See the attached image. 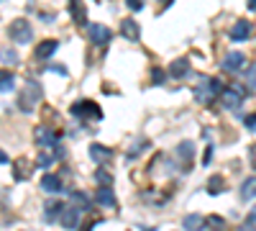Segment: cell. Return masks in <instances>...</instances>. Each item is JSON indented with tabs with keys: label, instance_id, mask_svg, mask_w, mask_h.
Segmentation results:
<instances>
[{
	"label": "cell",
	"instance_id": "cell-41",
	"mask_svg": "<svg viewBox=\"0 0 256 231\" xmlns=\"http://www.w3.org/2000/svg\"><path fill=\"white\" fill-rule=\"evenodd\" d=\"M251 221L256 223V205H254V211H251Z\"/></svg>",
	"mask_w": 256,
	"mask_h": 231
},
{
	"label": "cell",
	"instance_id": "cell-22",
	"mask_svg": "<svg viewBox=\"0 0 256 231\" xmlns=\"http://www.w3.org/2000/svg\"><path fill=\"white\" fill-rule=\"evenodd\" d=\"M256 198V177H246L241 185V200H254Z\"/></svg>",
	"mask_w": 256,
	"mask_h": 231
},
{
	"label": "cell",
	"instance_id": "cell-32",
	"mask_svg": "<svg viewBox=\"0 0 256 231\" xmlns=\"http://www.w3.org/2000/svg\"><path fill=\"white\" fill-rule=\"evenodd\" d=\"M98 221H100V218H98V216H90V218H88V221H84V226H82V228H80V231H92V226H95V223H98Z\"/></svg>",
	"mask_w": 256,
	"mask_h": 231
},
{
	"label": "cell",
	"instance_id": "cell-2",
	"mask_svg": "<svg viewBox=\"0 0 256 231\" xmlns=\"http://www.w3.org/2000/svg\"><path fill=\"white\" fill-rule=\"evenodd\" d=\"M8 36L16 41V44H28L31 36H34L31 24H28L26 18H16V21H10V26H8Z\"/></svg>",
	"mask_w": 256,
	"mask_h": 231
},
{
	"label": "cell",
	"instance_id": "cell-3",
	"mask_svg": "<svg viewBox=\"0 0 256 231\" xmlns=\"http://www.w3.org/2000/svg\"><path fill=\"white\" fill-rule=\"evenodd\" d=\"M72 116L74 118H88V121H100L102 111H100L98 103H92V100H77L72 106Z\"/></svg>",
	"mask_w": 256,
	"mask_h": 231
},
{
	"label": "cell",
	"instance_id": "cell-1",
	"mask_svg": "<svg viewBox=\"0 0 256 231\" xmlns=\"http://www.w3.org/2000/svg\"><path fill=\"white\" fill-rule=\"evenodd\" d=\"M38 100H41V85H38L36 80H28L26 88L20 90V95H18V108L24 111V113H31L36 108Z\"/></svg>",
	"mask_w": 256,
	"mask_h": 231
},
{
	"label": "cell",
	"instance_id": "cell-13",
	"mask_svg": "<svg viewBox=\"0 0 256 231\" xmlns=\"http://www.w3.org/2000/svg\"><path fill=\"white\" fill-rule=\"evenodd\" d=\"M56 41L54 39H44V41H38V44H36V49H34V57L36 59H49L54 52H56Z\"/></svg>",
	"mask_w": 256,
	"mask_h": 231
},
{
	"label": "cell",
	"instance_id": "cell-5",
	"mask_svg": "<svg viewBox=\"0 0 256 231\" xmlns=\"http://www.w3.org/2000/svg\"><path fill=\"white\" fill-rule=\"evenodd\" d=\"M31 175H34V162H31V157H16V159H13V177H16L18 182H24V180H31Z\"/></svg>",
	"mask_w": 256,
	"mask_h": 231
},
{
	"label": "cell",
	"instance_id": "cell-19",
	"mask_svg": "<svg viewBox=\"0 0 256 231\" xmlns=\"http://www.w3.org/2000/svg\"><path fill=\"white\" fill-rule=\"evenodd\" d=\"M62 216V203L54 198V200H46V205H44V221L46 223H52V221H56Z\"/></svg>",
	"mask_w": 256,
	"mask_h": 231
},
{
	"label": "cell",
	"instance_id": "cell-31",
	"mask_svg": "<svg viewBox=\"0 0 256 231\" xmlns=\"http://www.w3.org/2000/svg\"><path fill=\"white\" fill-rule=\"evenodd\" d=\"M54 159H56V157H52V154H41V157H38V167H52Z\"/></svg>",
	"mask_w": 256,
	"mask_h": 231
},
{
	"label": "cell",
	"instance_id": "cell-27",
	"mask_svg": "<svg viewBox=\"0 0 256 231\" xmlns=\"http://www.w3.org/2000/svg\"><path fill=\"white\" fill-rule=\"evenodd\" d=\"M95 180H98L100 185H110V182H113V175H110L108 170H102V167H100V170L95 172Z\"/></svg>",
	"mask_w": 256,
	"mask_h": 231
},
{
	"label": "cell",
	"instance_id": "cell-8",
	"mask_svg": "<svg viewBox=\"0 0 256 231\" xmlns=\"http://www.w3.org/2000/svg\"><path fill=\"white\" fill-rule=\"evenodd\" d=\"M70 16L77 26H84L88 24V8H84L82 0H70Z\"/></svg>",
	"mask_w": 256,
	"mask_h": 231
},
{
	"label": "cell",
	"instance_id": "cell-16",
	"mask_svg": "<svg viewBox=\"0 0 256 231\" xmlns=\"http://www.w3.org/2000/svg\"><path fill=\"white\" fill-rule=\"evenodd\" d=\"M248 36H251V24L246 18H238L236 26H233V31H230V39L233 41H246Z\"/></svg>",
	"mask_w": 256,
	"mask_h": 231
},
{
	"label": "cell",
	"instance_id": "cell-28",
	"mask_svg": "<svg viewBox=\"0 0 256 231\" xmlns=\"http://www.w3.org/2000/svg\"><path fill=\"white\" fill-rule=\"evenodd\" d=\"M164 80H166V72L159 70V67H154L152 70V82H154V85H164Z\"/></svg>",
	"mask_w": 256,
	"mask_h": 231
},
{
	"label": "cell",
	"instance_id": "cell-6",
	"mask_svg": "<svg viewBox=\"0 0 256 231\" xmlns=\"http://www.w3.org/2000/svg\"><path fill=\"white\" fill-rule=\"evenodd\" d=\"M110 39H113V31L108 26H100V24H92L90 26V41H92V44L102 47V44H108Z\"/></svg>",
	"mask_w": 256,
	"mask_h": 231
},
{
	"label": "cell",
	"instance_id": "cell-12",
	"mask_svg": "<svg viewBox=\"0 0 256 231\" xmlns=\"http://www.w3.org/2000/svg\"><path fill=\"white\" fill-rule=\"evenodd\" d=\"M177 154H180V162H182V170H190L192 157H195V144H192V141H182L177 146Z\"/></svg>",
	"mask_w": 256,
	"mask_h": 231
},
{
	"label": "cell",
	"instance_id": "cell-29",
	"mask_svg": "<svg viewBox=\"0 0 256 231\" xmlns=\"http://www.w3.org/2000/svg\"><path fill=\"white\" fill-rule=\"evenodd\" d=\"M246 82H248V88H251V90L256 88V65H251V67H248V75H246Z\"/></svg>",
	"mask_w": 256,
	"mask_h": 231
},
{
	"label": "cell",
	"instance_id": "cell-26",
	"mask_svg": "<svg viewBox=\"0 0 256 231\" xmlns=\"http://www.w3.org/2000/svg\"><path fill=\"white\" fill-rule=\"evenodd\" d=\"M0 59H3L6 65H10V67H16V65H18V54H16V52H10V49L0 52Z\"/></svg>",
	"mask_w": 256,
	"mask_h": 231
},
{
	"label": "cell",
	"instance_id": "cell-23",
	"mask_svg": "<svg viewBox=\"0 0 256 231\" xmlns=\"http://www.w3.org/2000/svg\"><path fill=\"white\" fill-rule=\"evenodd\" d=\"M223 190H226V180L218 177V175H216V177H210V182H208V193H210V195H218V193H223Z\"/></svg>",
	"mask_w": 256,
	"mask_h": 231
},
{
	"label": "cell",
	"instance_id": "cell-10",
	"mask_svg": "<svg viewBox=\"0 0 256 231\" xmlns=\"http://www.w3.org/2000/svg\"><path fill=\"white\" fill-rule=\"evenodd\" d=\"M244 65H246V54H244V52H230V54H226V59H223V67H226L228 72H238Z\"/></svg>",
	"mask_w": 256,
	"mask_h": 231
},
{
	"label": "cell",
	"instance_id": "cell-21",
	"mask_svg": "<svg viewBox=\"0 0 256 231\" xmlns=\"http://www.w3.org/2000/svg\"><path fill=\"white\" fill-rule=\"evenodd\" d=\"M205 218L202 216H198V213H190V216H184V221H182V226L187 228V231H202L205 228Z\"/></svg>",
	"mask_w": 256,
	"mask_h": 231
},
{
	"label": "cell",
	"instance_id": "cell-33",
	"mask_svg": "<svg viewBox=\"0 0 256 231\" xmlns=\"http://www.w3.org/2000/svg\"><path fill=\"white\" fill-rule=\"evenodd\" d=\"M126 6L131 8V11H141L144 8V0H126Z\"/></svg>",
	"mask_w": 256,
	"mask_h": 231
},
{
	"label": "cell",
	"instance_id": "cell-25",
	"mask_svg": "<svg viewBox=\"0 0 256 231\" xmlns=\"http://www.w3.org/2000/svg\"><path fill=\"white\" fill-rule=\"evenodd\" d=\"M72 203H74L77 208H90V200H88V195H84L82 190H74V193H72Z\"/></svg>",
	"mask_w": 256,
	"mask_h": 231
},
{
	"label": "cell",
	"instance_id": "cell-30",
	"mask_svg": "<svg viewBox=\"0 0 256 231\" xmlns=\"http://www.w3.org/2000/svg\"><path fill=\"white\" fill-rule=\"evenodd\" d=\"M208 223H210L212 228H220V231L226 228V221H223L220 216H210V218H208Z\"/></svg>",
	"mask_w": 256,
	"mask_h": 231
},
{
	"label": "cell",
	"instance_id": "cell-15",
	"mask_svg": "<svg viewBox=\"0 0 256 231\" xmlns=\"http://www.w3.org/2000/svg\"><path fill=\"white\" fill-rule=\"evenodd\" d=\"M90 157H92V162L105 164L113 157V149H110V146H102V144H90Z\"/></svg>",
	"mask_w": 256,
	"mask_h": 231
},
{
	"label": "cell",
	"instance_id": "cell-20",
	"mask_svg": "<svg viewBox=\"0 0 256 231\" xmlns=\"http://www.w3.org/2000/svg\"><path fill=\"white\" fill-rule=\"evenodd\" d=\"M41 187H44L46 193H56V190H62V177H59V175L46 172L44 177H41Z\"/></svg>",
	"mask_w": 256,
	"mask_h": 231
},
{
	"label": "cell",
	"instance_id": "cell-9",
	"mask_svg": "<svg viewBox=\"0 0 256 231\" xmlns=\"http://www.w3.org/2000/svg\"><path fill=\"white\" fill-rule=\"evenodd\" d=\"M95 203L102 208H113L116 205V195H113V187L110 185H100L98 193H95Z\"/></svg>",
	"mask_w": 256,
	"mask_h": 231
},
{
	"label": "cell",
	"instance_id": "cell-11",
	"mask_svg": "<svg viewBox=\"0 0 256 231\" xmlns=\"http://www.w3.org/2000/svg\"><path fill=\"white\" fill-rule=\"evenodd\" d=\"M169 75H172L174 80H182L190 75V59L187 57H177L172 65H169Z\"/></svg>",
	"mask_w": 256,
	"mask_h": 231
},
{
	"label": "cell",
	"instance_id": "cell-7",
	"mask_svg": "<svg viewBox=\"0 0 256 231\" xmlns=\"http://www.w3.org/2000/svg\"><path fill=\"white\" fill-rule=\"evenodd\" d=\"M241 100H244V95H241L236 88H226V90L220 93V103H223L228 111H236V108L241 106Z\"/></svg>",
	"mask_w": 256,
	"mask_h": 231
},
{
	"label": "cell",
	"instance_id": "cell-24",
	"mask_svg": "<svg viewBox=\"0 0 256 231\" xmlns=\"http://www.w3.org/2000/svg\"><path fill=\"white\" fill-rule=\"evenodd\" d=\"M8 90H13V75L0 70V93H8Z\"/></svg>",
	"mask_w": 256,
	"mask_h": 231
},
{
	"label": "cell",
	"instance_id": "cell-38",
	"mask_svg": "<svg viewBox=\"0 0 256 231\" xmlns=\"http://www.w3.org/2000/svg\"><path fill=\"white\" fill-rule=\"evenodd\" d=\"M52 70H54V72H59V75H67V67H62V65H54Z\"/></svg>",
	"mask_w": 256,
	"mask_h": 231
},
{
	"label": "cell",
	"instance_id": "cell-14",
	"mask_svg": "<svg viewBox=\"0 0 256 231\" xmlns=\"http://www.w3.org/2000/svg\"><path fill=\"white\" fill-rule=\"evenodd\" d=\"M59 223H62L64 228H77V226H80V211H77L74 205L64 208L62 216H59Z\"/></svg>",
	"mask_w": 256,
	"mask_h": 231
},
{
	"label": "cell",
	"instance_id": "cell-36",
	"mask_svg": "<svg viewBox=\"0 0 256 231\" xmlns=\"http://www.w3.org/2000/svg\"><path fill=\"white\" fill-rule=\"evenodd\" d=\"M210 159H212V146H208V149H205V157H202V164H210Z\"/></svg>",
	"mask_w": 256,
	"mask_h": 231
},
{
	"label": "cell",
	"instance_id": "cell-17",
	"mask_svg": "<svg viewBox=\"0 0 256 231\" xmlns=\"http://www.w3.org/2000/svg\"><path fill=\"white\" fill-rule=\"evenodd\" d=\"M120 31H123L126 39H131V41H138V36H141V26L136 24L134 18H123L120 21Z\"/></svg>",
	"mask_w": 256,
	"mask_h": 231
},
{
	"label": "cell",
	"instance_id": "cell-18",
	"mask_svg": "<svg viewBox=\"0 0 256 231\" xmlns=\"http://www.w3.org/2000/svg\"><path fill=\"white\" fill-rule=\"evenodd\" d=\"M36 144L38 146H54L56 144V136H54V131L52 129H46V126H36Z\"/></svg>",
	"mask_w": 256,
	"mask_h": 231
},
{
	"label": "cell",
	"instance_id": "cell-4",
	"mask_svg": "<svg viewBox=\"0 0 256 231\" xmlns=\"http://www.w3.org/2000/svg\"><path fill=\"white\" fill-rule=\"evenodd\" d=\"M223 90H226V88H223V82H220V80L202 77V80H200V88H198V93H195V95H198V100H200V103H208L212 95H220Z\"/></svg>",
	"mask_w": 256,
	"mask_h": 231
},
{
	"label": "cell",
	"instance_id": "cell-35",
	"mask_svg": "<svg viewBox=\"0 0 256 231\" xmlns=\"http://www.w3.org/2000/svg\"><path fill=\"white\" fill-rule=\"evenodd\" d=\"M236 231H256V223H254V221H246V223H241Z\"/></svg>",
	"mask_w": 256,
	"mask_h": 231
},
{
	"label": "cell",
	"instance_id": "cell-40",
	"mask_svg": "<svg viewBox=\"0 0 256 231\" xmlns=\"http://www.w3.org/2000/svg\"><path fill=\"white\" fill-rule=\"evenodd\" d=\"M248 11H256V0H248Z\"/></svg>",
	"mask_w": 256,
	"mask_h": 231
},
{
	"label": "cell",
	"instance_id": "cell-39",
	"mask_svg": "<svg viewBox=\"0 0 256 231\" xmlns=\"http://www.w3.org/2000/svg\"><path fill=\"white\" fill-rule=\"evenodd\" d=\"M0 164H8V154L3 149H0Z\"/></svg>",
	"mask_w": 256,
	"mask_h": 231
},
{
	"label": "cell",
	"instance_id": "cell-37",
	"mask_svg": "<svg viewBox=\"0 0 256 231\" xmlns=\"http://www.w3.org/2000/svg\"><path fill=\"white\" fill-rule=\"evenodd\" d=\"M248 154H251V164H254V170H256V144L251 146V152H248Z\"/></svg>",
	"mask_w": 256,
	"mask_h": 231
},
{
	"label": "cell",
	"instance_id": "cell-34",
	"mask_svg": "<svg viewBox=\"0 0 256 231\" xmlns=\"http://www.w3.org/2000/svg\"><path fill=\"white\" fill-rule=\"evenodd\" d=\"M244 121H246V126H248V129H251V131H256V113H251V116H246Z\"/></svg>",
	"mask_w": 256,
	"mask_h": 231
}]
</instances>
